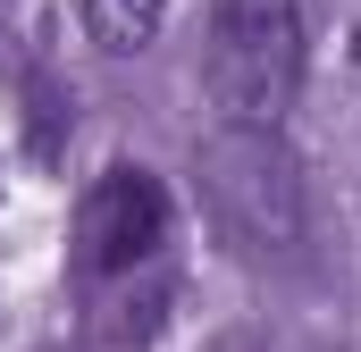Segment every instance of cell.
Returning a JSON list of instances; mask_svg holds the SVG:
<instances>
[{"label": "cell", "mask_w": 361, "mask_h": 352, "mask_svg": "<svg viewBox=\"0 0 361 352\" xmlns=\"http://www.w3.org/2000/svg\"><path fill=\"white\" fill-rule=\"evenodd\" d=\"M169 252V184L152 168H109L76 210V268L85 277H135Z\"/></svg>", "instance_id": "3"}, {"label": "cell", "mask_w": 361, "mask_h": 352, "mask_svg": "<svg viewBox=\"0 0 361 352\" xmlns=\"http://www.w3.org/2000/svg\"><path fill=\"white\" fill-rule=\"evenodd\" d=\"M311 17L302 0H219L210 8V101L219 126H277L302 92Z\"/></svg>", "instance_id": "2"}, {"label": "cell", "mask_w": 361, "mask_h": 352, "mask_svg": "<svg viewBox=\"0 0 361 352\" xmlns=\"http://www.w3.org/2000/svg\"><path fill=\"white\" fill-rule=\"evenodd\" d=\"M202 201H210L219 235L235 252H252V260H286L311 235L302 168H294L277 126H210V143H202Z\"/></svg>", "instance_id": "1"}, {"label": "cell", "mask_w": 361, "mask_h": 352, "mask_svg": "<svg viewBox=\"0 0 361 352\" xmlns=\"http://www.w3.org/2000/svg\"><path fill=\"white\" fill-rule=\"evenodd\" d=\"M160 17H169V0H85V34L101 51H143L152 34H160Z\"/></svg>", "instance_id": "4"}]
</instances>
